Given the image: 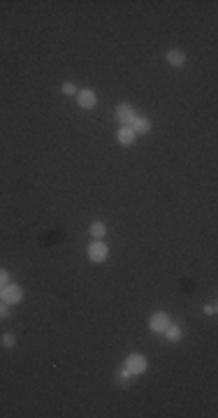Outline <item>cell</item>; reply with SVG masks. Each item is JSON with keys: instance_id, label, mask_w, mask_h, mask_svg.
<instances>
[{"instance_id": "obj_9", "label": "cell", "mask_w": 218, "mask_h": 418, "mask_svg": "<svg viewBox=\"0 0 218 418\" xmlns=\"http://www.w3.org/2000/svg\"><path fill=\"white\" fill-rule=\"evenodd\" d=\"M132 130H135V135H146L151 128H153V123L148 121L146 116H137L135 121H132V125H130Z\"/></svg>"}, {"instance_id": "obj_11", "label": "cell", "mask_w": 218, "mask_h": 418, "mask_svg": "<svg viewBox=\"0 0 218 418\" xmlns=\"http://www.w3.org/2000/svg\"><path fill=\"white\" fill-rule=\"evenodd\" d=\"M163 335L167 337V342H179V339H181V328H179V325H174V323H170Z\"/></svg>"}, {"instance_id": "obj_6", "label": "cell", "mask_w": 218, "mask_h": 418, "mask_svg": "<svg viewBox=\"0 0 218 418\" xmlns=\"http://www.w3.org/2000/svg\"><path fill=\"white\" fill-rule=\"evenodd\" d=\"M125 367H128L132 374H144L146 372V367H148V363H146V358L142 356V353H130L128 360H125Z\"/></svg>"}, {"instance_id": "obj_17", "label": "cell", "mask_w": 218, "mask_h": 418, "mask_svg": "<svg viewBox=\"0 0 218 418\" xmlns=\"http://www.w3.org/2000/svg\"><path fill=\"white\" fill-rule=\"evenodd\" d=\"M216 312H218L216 304H207V307H204V314H207V316H214Z\"/></svg>"}, {"instance_id": "obj_7", "label": "cell", "mask_w": 218, "mask_h": 418, "mask_svg": "<svg viewBox=\"0 0 218 418\" xmlns=\"http://www.w3.org/2000/svg\"><path fill=\"white\" fill-rule=\"evenodd\" d=\"M116 140H119V144H123V147H132V144L137 142V135H135V130H132L130 125H121L119 133H116Z\"/></svg>"}, {"instance_id": "obj_10", "label": "cell", "mask_w": 218, "mask_h": 418, "mask_svg": "<svg viewBox=\"0 0 218 418\" xmlns=\"http://www.w3.org/2000/svg\"><path fill=\"white\" fill-rule=\"evenodd\" d=\"M88 230H91V237H93V240H102V237L107 235V225L102 221H96V223H91Z\"/></svg>"}, {"instance_id": "obj_4", "label": "cell", "mask_w": 218, "mask_h": 418, "mask_svg": "<svg viewBox=\"0 0 218 418\" xmlns=\"http://www.w3.org/2000/svg\"><path fill=\"white\" fill-rule=\"evenodd\" d=\"M170 323H172V319H170V314L167 312H156V314L148 316V330L156 332V335H163Z\"/></svg>"}, {"instance_id": "obj_2", "label": "cell", "mask_w": 218, "mask_h": 418, "mask_svg": "<svg viewBox=\"0 0 218 418\" xmlns=\"http://www.w3.org/2000/svg\"><path fill=\"white\" fill-rule=\"evenodd\" d=\"M109 256V246L102 240H93L88 244V260L91 263H105Z\"/></svg>"}, {"instance_id": "obj_3", "label": "cell", "mask_w": 218, "mask_h": 418, "mask_svg": "<svg viewBox=\"0 0 218 418\" xmlns=\"http://www.w3.org/2000/svg\"><path fill=\"white\" fill-rule=\"evenodd\" d=\"M114 116H116V121L121 125H132V121L137 119V112H135V107L130 102H121L114 109Z\"/></svg>"}, {"instance_id": "obj_12", "label": "cell", "mask_w": 218, "mask_h": 418, "mask_svg": "<svg viewBox=\"0 0 218 418\" xmlns=\"http://www.w3.org/2000/svg\"><path fill=\"white\" fill-rule=\"evenodd\" d=\"M135 379H137V374H132L128 367H123L121 372H119V376H116V381L121 383V386H128V383H132Z\"/></svg>"}, {"instance_id": "obj_8", "label": "cell", "mask_w": 218, "mask_h": 418, "mask_svg": "<svg viewBox=\"0 0 218 418\" xmlns=\"http://www.w3.org/2000/svg\"><path fill=\"white\" fill-rule=\"evenodd\" d=\"M165 61L172 65V68H183L186 65V53L181 51V49H170V51L165 53Z\"/></svg>"}, {"instance_id": "obj_13", "label": "cell", "mask_w": 218, "mask_h": 418, "mask_svg": "<svg viewBox=\"0 0 218 418\" xmlns=\"http://www.w3.org/2000/svg\"><path fill=\"white\" fill-rule=\"evenodd\" d=\"M0 344H2L5 348H14L17 346V337H14L12 332H5V335L0 337Z\"/></svg>"}, {"instance_id": "obj_16", "label": "cell", "mask_w": 218, "mask_h": 418, "mask_svg": "<svg viewBox=\"0 0 218 418\" xmlns=\"http://www.w3.org/2000/svg\"><path fill=\"white\" fill-rule=\"evenodd\" d=\"M9 316V304H5L0 300V319H7Z\"/></svg>"}, {"instance_id": "obj_5", "label": "cell", "mask_w": 218, "mask_h": 418, "mask_svg": "<svg viewBox=\"0 0 218 418\" xmlns=\"http://www.w3.org/2000/svg\"><path fill=\"white\" fill-rule=\"evenodd\" d=\"M77 105L81 107V109H93V107L97 105V96H96V91L93 89H81V91H77Z\"/></svg>"}, {"instance_id": "obj_14", "label": "cell", "mask_w": 218, "mask_h": 418, "mask_svg": "<svg viewBox=\"0 0 218 418\" xmlns=\"http://www.w3.org/2000/svg\"><path fill=\"white\" fill-rule=\"evenodd\" d=\"M61 91L63 93H65V96H77V86H74V84H72V81H65V84H63L61 86Z\"/></svg>"}, {"instance_id": "obj_1", "label": "cell", "mask_w": 218, "mask_h": 418, "mask_svg": "<svg viewBox=\"0 0 218 418\" xmlns=\"http://www.w3.org/2000/svg\"><path fill=\"white\" fill-rule=\"evenodd\" d=\"M0 300L5 304H19L21 300H24V288L19 284H7V286H2L0 288Z\"/></svg>"}, {"instance_id": "obj_15", "label": "cell", "mask_w": 218, "mask_h": 418, "mask_svg": "<svg viewBox=\"0 0 218 418\" xmlns=\"http://www.w3.org/2000/svg\"><path fill=\"white\" fill-rule=\"evenodd\" d=\"M7 284H9V272L0 267V288H2V286H7Z\"/></svg>"}]
</instances>
